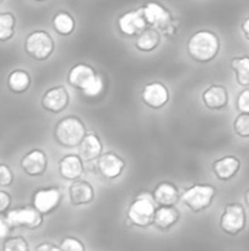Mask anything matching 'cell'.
<instances>
[{
  "label": "cell",
  "instance_id": "obj_32",
  "mask_svg": "<svg viewBox=\"0 0 249 251\" xmlns=\"http://www.w3.org/2000/svg\"><path fill=\"white\" fill-rule=\"evenodd\" d=\"M15 175L10 169V166L0 163V188H7L13 184Z\"/></svg>",
  "mask_w": 249,
  "mask_h": 251
},
{
  "label": "cell",
  "instance_id": "obj_9",
  "mask_svg": "<svg viewBox=\"0 0 249 251\" xmlns=\"http://www.w3.org/2000/svg\"><path fill=\"white\" fill-rule=\"evenodd\" d=\"M145 28H148V24L141 9L128 10L117 19V29L125 37H136Z\"/></svg>",
  "mask_w": 249,
  "mask_h": 251
},
{
  "label": "cell",
  "instance_id": "obj_13",
  "mask_svg": "<svg viewBox=\"0 0 249 251\" xmlns=\"http://www.w3.org/2000/svg\"><path fill=\"white\" fill-rule=\"evenodd\" d=\"M169 90L163 82L154 81L148 82L142 87L141 91V100L145 106L150 109H161L169 101Z\"/></svg>",
  "mask_w": 249,
  "mask_h": 251
},
{
  "label": "cell",
  "instance_id": "obj_29",
  "mask_svg": "<svg viewBox=\"0 0 249 251\" xmlns=\"http://www.w3.org/2000/svg\"><path fill=\"white\" fill-rule=\"evenodd\" d=\"M233 129L241 138H249V113H239L233 122Z\"/></svg>",
  "mask_w": 249,
  "mask_h": 251
},
{
  "label": "cell",
  "instance_id": "obj_26",
  "mask_svg": "<svg viewBox=\"0 0 249 251\" xmlns=\"http://www.w3.org/2000/svg\"><path fill=\"white\" fill-rule=\"evenodd\" d=\"M16 31V16L12 12H0V43L10 41Z\"/></svg>",
  "mask_w": 249,
  "mask_h": 251
},
{
  "label": "cell",
  "instance_id": "obj_19",
  "mask_svg": "<svg viewBox=\"0 0 249 251\" xmlns=\"http://www.w3.org/2000/svg\"><path fill=\"white\" fill-rule=\"evenodd\" d=\"M203 103L210 110H222L229 103V93L225 85H210L201 96Z\"/></svg>",
  "mask_w": 249,
  "mask_h": 251
},
{
  "label": "cell",
  "instance_id": "obj_4",
  "mask_svg": "<svg viewBox=\"0 0 249 251\" xmlns=\"http://www.w3.org/2000/svg\"><path fill=\"white\" fill-rule=\"evenodd\" d=\"M216 194L217 188L210 184H194L192 187L185 190V193L181 196V200L189 210H192L194 213H200L211 206Z\"/></svg>",
  "mask_w": 249,
  "mask_h": 251
},
{
  "label": "cell",
  "instance_id": "obj_38",
  "mask_svg": "<svg viewBox=\"0 0 249 251\" xmlns=\"http://www.w3.org/2000/svg\"><path fill=\"white\" fill-rule=\"evenodd\" d=\"M242 32H244L245 38L249 41V16L242 22Z\"/></svg>",
  "mask_w": 249,
  "mask_h": 251
},
{
  "label": "cell",
  "instance_id": "obj_30",
  "mask_svg": "<svg viewBox=\"0 0 249 251\" xmlns=\"http://www.w3.org/2000/svg\"><path fill=\"white\" fill-rule=\"evenodd\" d=\"M104 88H106V81H104L103 75L98 74L95 76V79L90 84V87L87 90H84L82 93H84L85 97H97V96L103 94Z\"/></svg>",
  "mask_w": 249,
  "mask_h": 251
},
{
  "label": "cell",
  "instance_id": "obj_40",
  "mask_svg": "<svg viewBox=\"0 0 249 251\" xmlns=\"http://www.w3.org/2000/svg\"><path fill=\"white\" fill-rule=\"evenodd\" d=\"M34 1H38V3H41V1H47V0H34Z\"/></svg>",
  "mask_w": 249,
  "mask_h": 251
},
{
  "label": "cell",
  "instance_id": "obj_22",
  "mask_svg": "<svg viewBox=\"0 0 249 251\" xmlns=\"http://www.w3.org/2000/svg\"><path fill=\"white\" fill-rule=\"evenodd\" d=\"M181 218V212L175 206H158L154 216V226L160 231L172 229Z\"/></svg>",
  "mask_w": 249,
  "mask_h": 251
},
{
  "label": "cell",
  "instance_id": "obj_15",
  "mask_svg": "<svg viewBox=\"0 0 249 251\" xmlns=\"http://www.w3.org/2000/svg\"><path fill=\"white\" fill-rule=\"evenodd\" d=\"M98 74L95 72V69L87 63H76L75 66L70 68L69 74H68V82L69 85H72L76 90H87L90 87V84L95 79Z\"/></svg>",
  "mask_w": 249,
  "mask_h": 251
},
{
  "label": "cell",
  "instance_id": "obj_20",
  "mask_svg": "<svg viewBox=\"0 0 249 251\" xmlns=\"http://www.w3.org/2000/svg\"><path fill=\"white\" fill-rule=\"evenodd\" d=\"M153 197L157 203V206H176L181 200L179 188L169 181H163L157 184V187L153 191Z\"/></svg>",
  "mask_w": 249,
  "mask_h": 251
},
{
  "label": "cell",
  "instance_id": "obj_33",
  "mask_svg": "<svg viewBox=\"0 0 249 251\" xmlns=\"http://www.w3.org/2000/svg\"><path fill=\"white\" fill-rule=\"evenodd\" d=\"M236 107L241 113H249V88L239 93L236 100Z\"/></svg>",
  "mask_w": 249,
  "mask_h": 251
},
{
  "label": "cell",
  "instance_id": "obj_18",
  "mask_svg": "<svg viewBox=\"0 0 249 251\" xmlns=\"http://www.w3.org/2000/svg\"><path fill=\"white\" fill-rule=\"evenodd\" d=\"M211 169L217 179L226 182V181L233 179L238 175L241 169V160L235 156H225V157L214 160L211 165Z\"/></svg>",
  "mask_w": 249,
  "mask_h": 251
},
{
  "label": "cell",
  "instance_id": "obj_34",
  "mask_svg": "<svg viewBox=\"0 0 249 251\" xmlns=\"http://www.w3.org/2000/svg\"><path fill=\"white\" fill-rule=\"evenodd\" d=\"M10 231H12V225L9 224L6 213H0V240L4 241L6 238H9Z\"/></svg>",
  "mask_w": 249,
  "mask_h": 251
},
{
  "label": "cell",
  "instance_id": "obj_1",
  "mask_svg": "<svg viewBox=\"0 0 249 251\" xmlns=\"http://www.w3.org/2000/svg\"><path fill=\"white\" fill-rule=\"evenodd\" d=\"M186 51L198 63H208L220 51V38L216 32L203 29L191 35L186 43Z\"/></svg>",
  "mask_w": 249,
  "mask_h": 251
},
{
  "label": "cell",
  "instance_id": "obj_16",
  "mask_svg": "<svg viewBox=\"0 0 249 251\" xmlns=\"http://www.w3.org/2000/svg\"><path fill=\"white\" fill-rule=\"evenodd\" d=\"M59 174L66 181H78L84 175V160L79 154H66L59 160Z\"/></svg>",
  "mask_w": 249,
  "mask_h": 251
},
{
  "label": "cell",
  "instance_id": "obj_27",
  "mask_svg": "<svg viewBox=\"0 0 249 251\" xmlns=\"http://www.w3.org/2000/svg\"><path fill=\"white\" fill-rule=\"evenodd\" d=\"M232 68L236 75V81L242 87H249V56L233 57Z\"/></svg>",
  "mask_w": 249,
  "mask_h": 251
},
{
  "label": "cell",
  "instance_id": "obj_36",
  "mask_svg": "<svg viewBox=\"0 0 249 251\" xmlns=\"http://www.w3.org/2000/svg\"><path fill=\"white\" fill-rule=\"evenodd\" d=\"M179 28H181V21H179V19H172V22L167 25V28H166L164 31H161V32H163L166 37L172 38V37L176 35V32H178Z\"/></svg>",
  "mask_w": 249,
  "mask_h": 251
},
{
  "label": "cell",
  "instance_id": "obj_12",
  "mask_svg": "<svg viewBox=\"0 0 249 251\" xmlns=\"http://www.w3.org/2000/svg\"><path fill=\"white\" fill-rule=\"evenodd\" d=\"M21 169L23 171L25 175L31 178H37L45 174L47 166H48V159L44 150L34 149L29 150L22 159H21Z\"/></svg>",
  "mask_w": 249,
  "mask_h": 251
},
{
  "label": "cell",
  "instance_id": "obj_31",
  "mask_svg": "<svg viewBox=\"0 0 249 251\" xmlns=\"http://www.w3.org/2000/svg\"><path fill=\"white\" fill-rule=\"evenodd\" d=\"M59 246H60L62 251H85L84 243L75 237H65Z\"/></svg>",
  "mask_w": 249,
  "mask_h": 251
},
{
  "label": "cell",
  "instance_id": "obj_37",
  "mask_svg": "<svg viewBox=\"0 0 249 251\" xmlns=\"http://www.w3.org/2000/svg\"><path fill=\"white\" fill-rule=\"evenodd\" d=\"M34 251H62V249H60V246H56V244H53V243L44 241V243L37 244Z\"/></svg>",
  "mask_w": 249,
  "mask_h": 251
},
{
  "label": "cell",
  "instance_id": "obj_28",
  "mask_svg": "<svg viewBox=\"0 0 249 251\" xmlns=\"http://www.w3.org/2000/svg\"><path fill=\"white\" fill-rule=\"evenodd\" d=\"M3 251H29V244L22 235L9 237L3 241Z\"/></svg>",
  "mask_w": 249,
  "mask_h": 251
},
{
  "label": "cell",
  "instance_id": "obj_35",
  "mask_svg": "<svg viewBox=\"0 0 249 251\" xmlns=\"http://www.w3.org/2000/svg\"><path fill=\"white\" fill-rule=\"evenodd\" d=\"M10 206H12V196L7 191L0 190V213H7L10 210Z\"/></svg>",
  "mask_w": 249,
  "mask_h": 251
},
{
  "label": "cell",
  "instance_id": "obj_5",
  "mask_svg": "<svg viewBox=\"0 0 249 251\" xmlns=\"http://www.w3.org/2000/svg\"><path fill=\"white\" fill-rule=\"evenodd\" d=\"M23 49L29 57H32L34 60L43 62V60H47L53 54L54 40L47 31L35 29L26 35Z\"/></svg>",
  "mask_w": 249,
  "mask_h": 251
},
{
  "label": "cell",
  "instance_id": "obj_24",
  "mask_svg": "<svg viewBox=\"0 0 249 251\" xmlns=\"http://www.w3.org/2000/svg\"><path fill=\"white\" fill-rule=\"evenodd\" d=\"M160 40H161V38H160L158 29L148 26V28H145L139 35H136V38H135V47H136V50H139V51L148 53V51H153V50H156V49L158 47Z\"/></svg>",
  "mask_w": 249,
  "mask_h": 251
},
{
  "label": "cell",
  "instance_id": "obj_8",
  "mask_svg": "<svg viewBox=\"0 0 249 251\" xmlns=\"http://www.w3.org/2000/svg\"><path fill=\"white\" fill-rule=\"evenodd\" d=\"M63 194L57 187H47L40 188L32 196V206L41 213V215H50L53 213L62 203Z\"/></svg>",
  "mask_w": 249,
  "mask_h": 251
},
{
  "label": "cell",
  "instance_id": "obj_6",
  "mask_svg": "<svg viewBox=\"0 0 249 251\" xmlns=\"http://www.w3.org/2000/svg\"><path fill=\"white\" fill-rule=\"evenodd\" d=\"M12 228H25L29 231L38 229L44 224V215H41L34 206H22L10 209L6 213Z\"/></svg>",
  "mask_w": 249,
  "mask_h": 251
},
{
  "label": "cell",
  "instance_id": "obj_21",
  "mask_svg": "<svg viewBox=\"0 0 249 251\" xmlns=\"http://www.w3.org/2000/svg\"><path fill=\"white\" fill-rule=\"evenodd\" d=\"M78 149L84 162H94L103 154V143L95 132H87Z\"/></svg>",
  "mask_w": 249,
  "mask_h": 251
},
{
  "label": "cell",
  "instance_id": "obj_2",
  "mask_svg": "<svg viewBox=\"0 0 249 251\" xmlns=\"http://www.w3.org/2000/svg\"><path fill=\"white\" fill-rule=\"evenodd\" d=\"M156 210H157V203L153 194L139 193L128 207L126 212L128 222L136 228H148L154 225Z\"/></svg>",
  "mask_w": 249,
  "mask_h": 251
},
{
  "label": "cell",
  "instance_id": "obj_41",
  "mask_svg": "<svg viewBox=\"0 0 249 251\" xmlns=\"http://www.w3.org/2000/svg\"><path fill=\"white\" fill-rule=\"evenodd\" d=\"M1 1H3V0H0V3H1Z\"/></svg>",
  "mask_w": 249,
  "mask_h": 251
},
{
  "label": "cell",
  "instance_id": "obj_10",
  "mask_svg": "<svg viewBox=\"0 0 249 251\" xmlns=\"http://www.w3.org/2000/svg\"><path fill=\"white\" fill-rule=\"evenodd\" d=\"M144 18L148 24V26L164 31L167 28V25L172 22L173 16L170 13V10L167 7H164L163 4L157 3V1H148L141 7Z\"/></svg>",
  "mask_w": 249,
  "mask_h": 251
},
{
  "label": "cell",
  "instance_id": "obj_14",
  "mask_svg": "<svg viewBox=\"0 0 249 251\" xmlns=\"http://www.w3.org/2000/svg\"><path fill=\"white\" fill-rule=\"evenodd\" d=\"M125 169V160L116 153H103L97 159V172L106 179H116Z\"/></svg>",
  "mask_w": 249,
  "mask_h": 251
},
{
  "label": "cell",
  "instance_id": "obj_3",
  "mask_svg": "<svg viewBox=\"0 0 249 251\" xmlns=\"http://www.w3.org/2000/svg\"><path fill=\"white\" fill-rule=\"evenodd\" d=\"M54 140L65 149L79 147L81 141L87 135V128L84 122L76 116H66L60 119L53 131Z\"/></svg>",
  "mask_w": 249,
  "mask_h": 251
},
{
  "label": "cell",
  "instance_id": "obj_39",
  "mask_svg": "<svg viewBox=\"0 0 249 251\" xmlns=\"http://www.w3.org/2000/svg\"><path fill=\"white\" fill-rule=\"evenodd\" d=\"M244 200H245V204L248 206V209H249V190L245 191V194H244Z\"/></svg>",
  "mask_w": 249,
  "mask_h": 251
},
{
  "label": "cell",
  "instance_id": "obj_7",
  "mask_svg": "<svg viewBox=\"0 0 249 251\" xmlns=\"http://www.w3.org/2000/svg\"><path fill=\"white\" fill-rule=\"evenodd\" d=\"M220 228L227 235H239L247 228V213L245 207L239 203L229 204L220 218Z\"/></svg>",
  "mask_w": 249,
  "mask_h": 251
},
{
  "label": "cell",
  "instance_id": "obj_23",
  "mask_svg": "<svg viewBox=\"0 0 249 251\" xmlns=\"http://www.w3.org/2000/svg\"><path fill=\"white\" fill-rule=\"evenodd\" d=\"M6 85L9 91H12L13 94H23L31 87V75L28 71L21 68L13 69L9 72L6 78Z\"/></svg>",
  "mask_w": 249,
  "mask_h": 251
},
{
  "label": "cell",
  "instance_id": "obj_11",
  "mask_svg": "<svg viewBox=\"0 0 249 251\" xmlns=\"http://www.w3.org/2000/svg\"><path fill=\"white\" fill-rule=\"evenodd\" d=\"M69 101H70L69 91L63 85H56V87L48 88L41 97L43 109L50 112V113L63 112L69 106Z\"/></svg>",
  "mask_w": 249,
  "mask_h": 251
},
{
  "label": "cell",
  "instance_id": "obj_17",
  "mask_svg": "<svg viewBox=\"0 0 249 251\" xmlns=\"http://www.w3.org/2000/svg\"><path fill=\"white\" fill-rule=\"evenodd\" d=\"M69 200L73 206H87L94 201L95 193L90 182L84 179L73 181L68 188Z\"/></svg>",
  "mask_w": 249,
  "mask_h": 251
},
{
  "label": "cell",
  "instance_id": "obj_25",
  "mask_svg": "<svg viewBox=\"0 0 249 251\" xmlns=\"http://www.w3.org/2000/svg\"><path fill=\"white\" fill-rule=\"evenodd\" d=\"M51 25L53 29L59 34V35H70L75 31V19L73 16L66 12V10H59L53 19H51Z\"/></svg>",
  "mask_w": 249,
  "mask_h": 251
}]
</instances>
